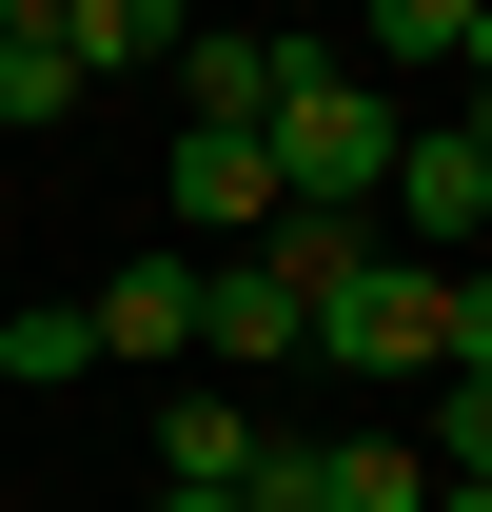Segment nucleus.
I'll return each mask as SVG.
<instances>
[{
	"label": "nucleus",
	"mask_w": 492,
	"mask_h": 512,
	"mask_svg": "<svg viewBox=\"0 0 492 512\" xmlns=\"http://www.w3.org/2000/svg\"><path fill=\"white\" fill-rule=\"evenodd\" d=\"M197 355L217 375H276V355H315V296L276 256H197Z\"/></svg>",
	"instance_id": "obj_5"
},
{
	"label": "nucleus",
	"mask_w": 492,
	"mask_h": 512,
	"mask_svg": "<svg viewBox=\"0 0 492 512\" xmlns=\"http://www.w3.org/2000/svg\"><path fill=\"white\" fill-rule=\"evenodd\" d=\"M276 20H335V0H276Z\"/></svg>",
	"instance_id": "obj_17"
},
{
	"label": "nucleus",
	"mask_w": 492,
	"mask_h": 512,
	"mask_svg": "<svg viewBox=\"0 0 492 512\" xmlns=\"http://www.w3.org/2000/svg\"><path fill=\"white\" fill-rule=\"evenodd\" d=\"M433 375H492V256H453V355Z\"/></svg>",
	"instance_id": "obj_15"
},
{
	"label": "nucleus",
	"mask_w": 492,
	"mask_h": 512,
	"mask_svg": "<svg viewBox=\"0 0 492 512\" xmlns=\"http://www.w3.org/2000/svg\"><path fill=\"white\" fill-rule=\"evenodd\" d=\"M0 375H20V394L99 375V316H79V296H20V316H0Z\"/></svg>",
	"instance_id": "obj_11"
},
{
	"label": "nucleus",
	"mask_w": 492,
	"mask_h": 512,
	"mask_svg": "<svg viewBox=\"0 0 492 512\" xmlns=\"http://www.w3.org/2000/svg\"><path fill=\"white\" fill-rule=\"evenodd\" d=\"M178 40H197L178 0H79V79H158Z\"/></svg>",
	"instance_id": "obj_10"
},
{
	"label": "nucleus",
	"mask_w": 492,
	"mask_h": 512,
	"mask_svg": "<svg viewBox=\"0 0 492 512\" xmlns=\"http://www.w3.org/2000/svg\"><path fill=\"white\" fill-rule=\"evenodd\" d=\"M414 493H433L414 434H335V453H315V512H414Z\"/></svg>",
	"instance_id": "obj_9"
},
{
	"label": "nucleus",
	"mask_w": 492,
	"mask_h": 512,
	"mask_svg": "<svg viewBox=\"0 0 492 512\" xmlns=\"http://www.w3.org/2000/svg\"><path fill=\"white\" fill-rule=\"evenodd\" d=\"M414 414H433V473H492V375H433Z\"/></svg>",
	"instance_id": "obj_14"
},
{
	"label": "nucleus",
	"mask_w": 492,
	"mask_h": 512,
	"mask_svg": "<svg viewBox=\"0 0 492 512\" xmlns=\"http://www.w3.org/2000/svg\"><path fill=\"white\" fill-rule=\"evenodd\" d=\"M276 217H296V197L256 158V119H178V256H256Z\"/></svg>",
	"instance_id": "obj_4"
},
{
	"label": "nucleus",
	"mask_w": 492,
	"mask_h": 512,
	"mask_svg": "<svg viewBox=\"0 0 492 512\" xmlns=\"http://www.w3.org/2000/svg\"><path fill=\"white\" fill-rule=\"evenodd\" d=\"M79 316H99V355H119V375H158V355H197V256H119Z\"/></svg>",
	"instance_id": "obj_6"
},
{
	"label": "nucleus",
	"mask_w": 492,
	"mask_h": 512,
	"mask_svg": "<svg viewBox=\"0 0 492 512\" xmlns=\"http://www.w3.org/2000/svg\"><path fill=\"white\" fill-rule=\"evenodd\" d=\"M158 512H237V493H158Z\"/></svg>",
	"instance_id": "obj_16"
},
{
	"label": "nucleus",
	"mask_w": 492,
	"mask_h": 512,
	"mask_svg": "<svg viewBox=\"0 0 492 512\" xmlns=\"http://www.w3.org/2000/svg\"><path fill=\"white\" fill-rule=\"evenodd\" d=\"M315 355H335L355 394H433V355H453V256H394V237H374L355 276L315 296Z\"/></svg>",
	"instance_id": "obj_2"
},
{
	"label": "nucleus",
	"mask_w": 492,
	"mask_h": 512,
	"mask_svg": "<svg viewBox=\"0 0 492 512\" xmlns=\"http://www.w3.org/2000/svg\"><path fill=\"white\" fill-rule=\"evenodd\" d=\"M355 20H374V60H473L492 0H355Z\"/></svg>",
	"instance_id": "obj_13"
},
{
	"label": "nucleus",
	"mask_w": 492,
	"mask_h": 512,
	"mask_svg": "<svg viewBox=\"0 0 492 512\" xmlns=\"http://www.w3.org/2000/svg\"><path fill=\"white\" fill-rule=\"evenodd\" d=\"M0 119H79V0H0Z\"/></svg>",
	"instance_id": "obj_7"
},
{
	"label": "nucleus",
	"mask_w": 492,
	"mask_h": 512,
	"mask_svg": "<svg viewBox=\"0 0 492 512\" xmlns=\"http://www.w3.org/2000/svg\"><path fill=\"white\" fill-rule=\"evenodd\" d=\"M256 473V414L237 394H178V414H158V493H237Z\"/></svg>",
	"instance_id": "obj_8"
},
{
	"label": "nucleus",
	"mask_w": 492,
	"mask_h": 512,
	"mask_svg": "<svg viewBox=\"0 0 492 512\" xmlns=\"http://www.w3.org/2000/svg\"><path fill=\"white\" fill-rule=\"evenodd\" d=\"M158 79H178V119H256V79H276V40H178Z\"/></svg>",
	"instance_id": "obj_12"
},
{
	"label": "nucleus",
	"mask_w": 492,
	"mask_h": 512,
	"mask_svg": "<svg viewBox=\"0 0 492 512\" xmlns=\"http://www.w3.org/2000/svg\"><path fill=\"white\" fill-rule=\"evenodd\" d=\"M394 138H414V119H394L315 20H276V79H256V158H276V197H296V217H374Z\"/></svg>",
	"instance_id": "obj_1"
},
{
	"label": "nucleus",
	"mask_w": 492,
	"mask_h": 512,
	"mask_svg": "<svg viewBox=\"0 0 492 512\" xmlns=\"http://www.w3.org/2000/svg\"><path fill=\"white\" fill-rule=\"evenodd\" d=\"M374 217H394L414 256H473V237H492V138H473V119H414L394 178H374Z\"/></svg>",
	"instance_id": "obj_3"
}]
</instances>
